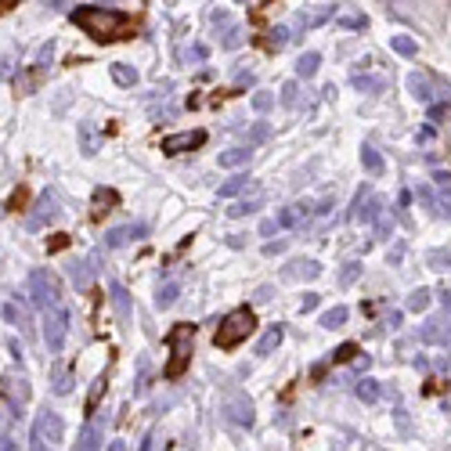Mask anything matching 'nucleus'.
I'll use <instances>...</instances> for the list:
<instances>
[{
    "mask_svg": "<svg viewBox=\"0 0 451 451\" xmlns=\"http://www.w3.org/2000/svg\"><path fill=\"white\" fill-rule=\"evenodd\" d=\"M73 22L84 29L87 37H94L98 44H108V40H119L126 29H131V15L126 11H116V8H76L73 11Z\"/></svg>",
    "mask_w": 451,
    "mask_h": 451,
    "instance_id": "obj_1",
    "label": "nucleus"
},
{
    "mask_svg": "<svg viewBox=\"0 0 451 451\" xmlns=\"http://www.w3.org/2000/svg\"><path fill=\"white\" fill-rule=\"evenodd\" d=\"M256 329V318H253V311L249 307H235L228 318L220 321V332H217V347L220 350H235L238 343L246 340V336Z\"/></svg>",
    "mask_w": 451,
    "mask_h": 451,
    "instance_id": "obj_2",
    "label": "nucleus"
},
{
    "mask_svg": "<svg viewBox=\"0 0 451 451\" xmlns=\"http://www.w3.org/2000/svg\"><path fill=\"white\" fill-rule=\"evenodd\" d=\"M29 300H33L40 311L61 307V282H58V275H55V271L37 267L33 275H29Z\"/></svg>",
    "mask_w": 451,
    "mask_h": 451,
    "instance_id": "obj_3",
    "label": "nucleus"
},
{
    "mask_svg": "<svg viewBox=\"0 0 451 451\" xmlns=\"http://www.w3.org/2000/svg\"><path fill=\"white\" fill-rule=\"evenodd\" d=\"M69 307H51V311H44V343L51 354H58L61 347H66V336H69Z\"/></svg>",
    "mask_w": 451,
    "mask_h": 451,
    "instance_id": "obj_4",
    "label": "nucleus"
},
{
    "mask_svg": "<svg viewBox=\"0 0 451 451\" xmlns=\"http://www.w3.org/2000/svg\"><path fill=\"white\" fill-rule=\"evenodd\" d=\"M224 419H228L231 426H238V430H249L253 423H256V412H253V401L246 397V394H228L224 397Z\"/></svg>",
    "mask_w": 451,
    "mask_h": 451,
    "instance_id": "obj_5",
    "label": "nucleus"
},
{
    "mask_svg": "<svg viewBox=\"0 0 451 451\" xmlns=\"http://www.w3.org/2000/svg\"><path fill=\"white\" fill-rule=\"evenodd\" d=\"M33 437H37V444H58L61 437H66V423H61V415L58 412H51V408H44L40 415H37V423H33Z\"/></svg>",
    "mask_w": 451,
    "mask_h": 451,
    "instance_id": "obj_6",
    "label": "nucleus"
},
{
    "mask_svg": "<svg viewBox=\"0 0 451 451\" xmlns=\"http://www.w3.org/2000/svg\"><path fill=\"white\" fill-rule=\"evenodd\" d=\"M188 340H191V325H177L173 332H170V343H173V361L166 365V376L173 379V376H181L184 372V361H188Z\"/></svg>",
    "mask_w": 451,
    "mask_h": 451,
    "instance_id": "obj_7",
    "label": "nucleus"
},
{
    "mask_svg": "<svg viewBox=\"0 0 451 451\" xmlns=\"http://www.w3.org/2000/svg\"><path fill=\"white\" fill-rule=\"evenodd\" d=\"M202 144H206V131H181V134L163 137V152L181 155V152H191V148H202Z\"/></svg>",
    "mask_w": 451,
    "mask_h": 451,
    "instance_id": "obj_8",
    "label": "nucleus"
},
{
    "mask_svg": "<svg viewBox=\"0 0 451 451\" xmlns=\"http://www.w3.org/2000/svg\"><path fill=\"white\" fill-rule=\"evenodd\" d=\"M419 340L430 343V347H451V325L441 321V318H433V321H426V325L419 329Z\"/></svg>",
    "mask_w": 451,
    "mask_h": 451,
    "instance_id": "obj_9",
    "label": "nucleus"
},
{
    "mask_svg": "<svg viewBox=\"0 0 451 451\" xmlns=\"http://www.w3.org/2000/svg\"><path fill=\"white\" fill-rule=\"evenodd\" d=\"M55 213H58V209H55V195L47 191V195H40V202H37V213L26 217V228H29V231H40L44 220H51Z\"/></svg>",
    "mask_w": 451,
    "mask_h": 451,
    "instance_id": "obj_10",
    "label": "nucleus"
},
{
    "mask_svg": "<svg viewBox=\"0 0 451 451\" xmlns=\"http://www.w3.org/2000/svg\"><path fill=\"white\" fill-rule=\"evenodd\" d=\"M336 15V4H314L311 11H300L296 15V26L300 29H314V26H321V22H329Z\"/></svg>",
    "mask_w": 451,
    "mask_h": 451,
    "instance_id": "obj_11",
    "label": "nucleus"
},
{
    "mask_svg": "<svg viewBox=\"0 0 451 451\" xmlns=\"http://www.w3.org/2000/svg\"><path fill=\"white\" fill-rule=\"evenodd\" d=\"M321 275V264L318 260H293L285 267V278L289 282H314Z\"/></svg>",
    "mask_w": 451,
    "mask_h": 451,
    "instance_id": "obj_12",
    "label": "nucleus"
},
{
    "mask_svg": "<svg viewBox=\"0 0 451 451\" xmlns=\"http://www.w3.org/2000/svg\"><path fill=\"white\" fill-rule=\"evenodd\" d=\"M102 437H105L102 423H87L84 430H79V437H76V448H73V451H102Z\"/></svg>",
    "mask_w": 451,
    "mask_h": 451,
    "instance_id": "obj_13",
    "label": "nucleus"
},
{
    "mask_svg": "<svg viewBox=\"0 0 451 451\" xmlns=\"http://www.w3.org/2000/svg\"><path fill=\"white\" fill-rule=\"evenodd\" d=\"M408 90H412V98H419L423 105H433V87H430V76L412 73V76H408Z\"/></svg>",
    "mask_w": 451,
    "mask_h": 451,
    "instance_id": "obj_14",
    "label": "nucleus"
},
{
    "mask_svg": "<svg viewBox=\"0 0 451 451\" xmlns=\"http://www.w3.org/2000/svg\"><path fill=\"white\" fill-rule=\"evenodd\" d=\"M282 340H285V329H282V325H271V329L260 336V343H256V354H260V358H267V354H275V350L282 347Z\"/></svg>",
    "mask_w": 451,
    "mask_h": 451,
    "instance_id": "obj_15",
    "label": "nucleus"
},
{
    "mask_svg": "<svg viewBox=\"0 0 451 451\" xmlns=\"http://www.w3.org/2000/svg\"><path fill=\"white\" fill-rule=\"evenodd\" d=\"M249 159H253V148H228V152L217 155V163H220L224 170H238V166H246Z\"/></svg>",
    "mask_w": 451,
    "mask_h": 451,
    "instance_id": "obj_16",
    "label": "nucleus"
},
{
    "mask_svg": "<svg viewBox=\"0 0 451 451\" xmlns=\"http://www.w3.org/2000/svg\"><path fill=\"white\" fill-rule=\"evenodd\" d=\"M79 141H84V155H98L105 137L98 134V126H94V123H79Z\"/></svg>",
    "mask_w": 451,
    "mask_h": 451,
    "instance_id": "obj_17",
    "label": "nucleus"
},
{
    "mask_svg": "<svg viewBox=\"0 0 451 451\" xmlns=\"http://www.w3.org/2000/svg\"><path fill=\"white\" fill-rule=\"evenodd\" d=\"M361 166H365V173H372V177H379L386 170V163H383V155H379L376 144H361Z\"/></svg>",
    "mask_w": 451,
    "mask_h": 451,
    "instance_id": "obj_18",
    "label": "nucleus"
},
{
    "mask_svg": "<svg viewBox=\"0 0 451 451\" xmlns=\"http://www.w3.org/2000/svg\"><path fill=\"white\" fill-rule=\"evenodd\" d=\"M354 394H358V401H365V405H376V401L383 397V386H379V379L365 376L358 386H354Z\"/></svg>",
    "mask_w": 451,
    "mask_h": 451,
    "instance_id": "obj_19",
    "label": "nucleus"
},
{
    "mask_svg": "<svg viewBox=\"0 0 451 451\" xmlns=\"http://www.w3.org/2000/svg\"><path fill=\"white\" fill-rule=\"evenodd\" d=\"M246 188H256V181L246 177V173H235L228 184H220V199H235V195H242Z\"/></svg>",
    "mask_w": 451,
    "mask_h": 451,
    "instance_id": "obj_20",
    "label": "nucleus"
},
{
    "mask_svg": "<svg viewBox=\"0 0 451 451\" xmlns=\"http://www.w3.org/2000/svg\"><path fill=\"white\" fill-rule=\"evenodd\" d=\"M69 278H73L76 289H90V282H94V267H90L87 260H76V264H69Z\"/></svg>",
    "mask_w": 451,
    "mask_h": 451,
    "instance_id": "obj_21",
    "label": "nucleus"
},
{
    "mask_svg": "<svg viewBox=\"0 0 451 451\" xmlns=\"http://www.w3.org/2000/svg\"><path fill=\"white\" fill-rule=\"evenodd\" d=\"M307 213H311V206H307V202H296V206H285V209H282V213L275 217V220H278V231H282V228H293V224H296L300 217H307Z\"/></svg>",
    "mask_w": 451,
    "mask_h": 451,
    "instance_id": "obj_22",
    "label": "nucleus"
},
{
    "mask_svg": "<svg viewBox=\"0 0 451 451\" xmlns=\"http://www.w3.org/2000/svg\"><path fill=\"white\" fill-rule=\"evenodd\" d=\"M350 84L358 87V90H365V94H372V98L386 90V79H379V76H361V73H354Z\"/></svg>",
    "mask_w": 451,
    "mask_h": 451,
    "instance_id": "obj_23",
    "label": "nucleus"
},
{
    "mask_svg": "<svg viewBox=\"0 0 451 451\" xmlns=\"http://www.w3.org/2000/svg\"><path fill=\"white\" fill-rule=\"evenodd\" d=\"M430 289L426 285H419V289H412V293H408V300H405V311H412V314H423L426 307H430Z\"/></svg>",
    "mask_w": 451,
    "mask_h": 451,
    "instance_id": "obj_24",
    "label": "nucleus"
},
{
    "mask_svg": "<svg viewBox=\"0 0 451 451\" xmlns=\"http://www.w3.org/2000/svg\"><path fill=\"white\" fill-rule=\"evenodd\" d=\"M347 318H350V311L343 307V303H336V307H329L325 314H321V329H343Z\"/></svg>",
    "mask_w": 451,
    "mask_h": 451,
    "instance_id": "obj_25",
    "label": "nucleus"
},
{
    "mask_svg": "<svg viewBox=\"0 0 451 451\" xmlns=\"http://www.w3.org/2000/svg\"><path fill=\"white\" fill-rule=\"evenodd\" d=\"M264 206V195L256 191L253 199H238V202H231V209H228V217H249V213H256V209Z\"/></svg>",
    "mask_w": 451,
    "mask_h": 451,
    "instance_id": "obj_26",
    "label": "nucleus"
},
{
    "mask_svg": "<svg viewBox=\"0 0 451 451\" xmlns=\"http://www.w3.org/2000/svg\"><path fill=\"white\" fill-rule=\"evenodd\" d=\"M112 79H116L119 87H134L137 84V69L134 66H126V61H116V66H108Z\"/></svg>",
    "mask_w": 451,
    "mask_h": 451,
    "instance_id": "obj_27",
    "label": "nucleus"
},
{
    "mask_svg": "<svg viewBox=\"0 0 451 451\" xmlns=\"http://www.w3.org/2000/svg\"><path fill=\"white\" fill-rule=\"evenodd\" d=\"M108 289H112V307H116V314L126 321V318H131V296H126V289L119 282H112Z\"/></svg>",
    "mask_w": 451,
    "mask_h": 451,
    "instance_id": "obj_28",
    "label": "nucleus"
},
{
    "mask_svg": "<svg viewBox=\"0 0 451 451\" xmlns=\"http://www.w3.org/2000/svg\"><path fill=\"white\" fill-rule=\"evenodd\" d=\"M318 66H321V55H318V51H307V55H300V58H296V76L311 79V76L318 73Z\"/></svg>",
    "mask_w": 451,
    "mask_h": 451,
    "instance_id": "obj_29",
    "label": "nucleus"
},
{
    "mask_svg": "<svg viewBox=\"0 0 451 451\" xmlns=\"http://www.w3.org/2000/svg\"><path fill=\"white\" fill-rule=\"evenodd\" d=\"M177 296H181V285H177V282H166V285L155 293V307H159V311L173 307V303H177Z\"/></svg>",
    "mask_w": 451,
    "mask_h": 451,
    "instance_id": "obj_30",
    "label": "nucleus"
},
{
    "mask_svg": "<svg viewBox=\"0 0 451 451\" xmlns=\"http://www.w3.org/2000/svg\"><path fill=\"white\" fill-rule=\"evenodd\" d=\"M383 213H386V202H383V195H368V209H361V213H358V220H365V224H376Z\"/></svg>",
    "mask_w": 451,
    "mask_h": 451,
    "instance_id": "obj_31",
    "label": "nucleus"
},
{
    "mask_svg": "<svg viewBox=\"0 0 451 451\" xmlns=\"http://www.w3.org/2000/svg\"><path fill=\"white\" fill-rule=\"evenodd\" d=\"M4 321H8V325L26 329L29 325V314H26V307H19V303H4Z\"/></svg>",
    "mask_w": 451,
    "mask_h": 451,
    "instance_id": "obj_32",
    "label": "nucleus"
},
{
    "mask_svg": "<svg viewBox=\"0 0 451 451\" xmlns=\"http://www.w3.org/2000/svg\"><path fill=\"white\" fill-rule=\"evenodd\" d=\"M131 235H134V224H126V228H112V231L105 235V249H119Z\"/></svg>",
    "mask_w": 451,
    "mask_h": 451,
    "instance_id": "obj_33",
    "label": "nucleus"
},
{
    "mask_svg": "<svg viewBox=\"0 0 451 451\" xmlns=\"http://www.w3.org/2000/svg\"><path fill=\"white\" fill-rule=\"evenodd\" d=\"M242 40H246V29L242 26H228V29H224V37H220V47H228V51H231V47H242Z\"/></svg>",
    "mask_w": 451,
    "mask_h": 451,
    "instance_id": "obj_34",
    "label": "nucleus"
},
{
    "mask_svg": "<svg viewBox=\"0 0 451 451\" xmlns=\"http://www.w3.org/2000/svg\"><path fill=\"white\" fill-rule=\"evenodd\" d=\"M390 47L397 55H405V58H412L415 51H419V44L412 40V37H405V33H397V37H390Z\"/></svg>",
    "mask_w": 451,
    "mask_h": 451,
    "instance_id": "obj_35",
    "label": "nucleus"
},
{
    "mask_svg": "<svg viewBox=\"0 0 451 451\" xmlns=\"http://www.w3.org/2000/svg\"><path fill=\"white\" fill-rule=\"evenodd\" d=\"M73 383H76V372H73V368H66V372H58V376H55V394H58V397L73 394Z\"/></svg>",
    "mask_w": 451,
    "mask_h": 451,
    "instance_id": "obj_36",
    "label": "nucleus"
},
{
    "mask_svg": "<svg viewBox=\"0 0 451 451\" xmlns=\"http://www.w3.org/2000/svg\"><path fill=\"white\" fill-rule=\"evenodd\" d=\"M426 264L433 271H451V253L448 249H433V253H426Z\"/></svg>",
    "mask_w": 451,
    "mask_h": 451,
    "instance_id": "obj_37",
    "label": "nucleus"
},
{
    "mask_svg": "<svg viewBox=\"0 0 451 451\" xmlns=\"http://www.w3.org/2000/svg\"><path fill=\"white\" fill-rule=\"evenodd\" d=\"M267 137H271V126L267 123H256V126H249V131H246L249 148H253V144H260V141H267Z\"/></svg>",
    "mask_w": 451,
    "mask_h": 451,
    "instance_id": "obj_38",
    "label": "nucleus"
},
{
    "mask_svg": "<svg viewBox=\"0 0 451 451\" xmlns=\"http://www.w3.org/2000/svg\"><path fill=\"white\" fill-rule=\"evenodd\" d=\"M361 271H365V267H361L358 260H350V264H347V267L340 271V285H354V282L361 278Z\"/></svg>",
    "mask_w": 451,
    "mask_h": 451,
    "instance_id": "obj_39",
    "label": "nucleus"
},
{
    "mask_svg": "<svg viewBox=\"0 0 451 451\" xmlns=\"http://www.w3.org/2000/svg\"><path fill=\"white\" fill-rule=\"evenodd\" d=\"M102 390H105V376H98L90 383V394H87V412L98 408V401H102Z\"/></svg>",
    "mask_w": 451,
    "mask_h": 451,
    "instance_id": "obj_40",
    "label": "nucleus"
},
{
    "mask_svg": "<svg viewBox=\"0 0 451 451\" xmlns=\"http://www.w3.org/2000/svg\"><path fill=\"white\" fill-rule=\"evenodd\" d=\"M289 40H293V37H289V29H285V26H275V29L267 33V44H271V47H278V51H282Z\"/></svg>",
    "mask_w": 451,
    "mask_h": 451,
    "instance_id": "obj_41",
    "label": "nucleus"
},
{
    "mask_svg": "<svg viewBox=\"0 0 451 451\" xmlns=\"http://www.w3.org/2000/svg\"><path fill=\"white\" fill-rule=\"evenodd\" d=\"M271 105H275V94H267V90H256V94H253V108H256V112H267Z\"/></svg>",
    "mask_w": 451,
    "mask_h": 451,
    "instance_id": "obj_42",
    "label": "nucleus"
},
{
    "mask_svg": "<svg viewBox=\"0 0 451 451\" xmlns=\"http://www.w3.org/2000/svg\"><path fill=\"white\" fill-rule=\"evenodd\" d=\"M358 358V343H343L340 350H332V361H354Z\"/></svg>",
    "mask_w": 451,
    "mask_h": 451,
    "instance_id": "obj_43",
    "label": "nucleus"
},
{
    "mask_svg": "<svg viewBox=\"0 0 451 451\" xmlns=\"http://www.w3.org/2000/svg\"><path fill=\"white\" fill-rule=\"evenodd\" d=\"M206 55H209V47L206 44H195V47H188V61H206Z\"/></svg>",
    "mask_w": 451,
    "mask_h": 451,
    "instance_id": "obj_44",
    "label": "nucleus"
},
{
    "mask_svg": "<svg viewBox=\"0 0 451 451\" xmlns=\"http://www.w3.org/2000/svg\"><path fill=\"white\" fill-rule=\"evenodd\" d=\"M318 303H321V296H318V293H307V296L300 300V311L311 314V311H318Z\"/></svg>",
    "mask_w": 451,
    "mask_h": 451,
    "instance_id": "obj_45",
    "label": "nucleus"
},
{
    "mask_svg": "<svg viewBox=\"0 0 451 451\" xmlns=\"http://www.w3.org/2000/svg\"><path fill=\"white\" fill-rule=\"evenodd\" d=\"M282 105H285V108L296 105V84H285V87H282Z\"/></svg>",
    "mask_w": 451,
    "mask_h": 451,
    "instance_id": "obj_46",
    "label": "nucleus"
},
{
    "mask_svg": "<svg viewBox=\"0 0 451 451\" xmlns=\"http://www.w3.org/2000/svg\"><path fill=\"white\" fill-rule=\"evenodd\" d=\"M376 231H379V238H386V235L394 231V220H390V213H383V217L376 220Z\"/></svg>",
    "mask_w": 451,
    "mask_h": 451,
    "instance_id": "obj_47",
    "label": "nucleus"
},
{
    "mask_svg": "<svg viewBox=\"0 0 451 451\" xmlns=\"http://www.w3.org/2000/svg\"><path fill=\"white\" fill-rule=\"evenodd\" d=\"M271 296H275V289H271V285H260V289L253 293V303H271Z\"/></svg>",
    "mask_w": 451,
    "mask_h": 451,
    "instance_id": "obj_48",
    "label": "nucleus"
},
{
    "mask_svg": "<svg viewBox=\"0 0 451 451\" xmlns=\"http://www.w3.org/2000/svg\"><path fill=\"white\" fill-rule=\"evenodd\" d=\"M433 184H437L441 191H448V188H451V173H448V170H437V173H433Z\"/></svg>",
    "mask_w": 451,
    "mask_h": 451,
    "instance_id": "obj_49",
    "label": "nucleus"
},
{
    "mask_svg": "<svg viewBox=\"0 0 451 451\" xmlns=\"http://www.w3.org/2000/svg\"><path fill=\"white\" fill-rule=\"evenodd\" d=\"M419 202H423V206H430V209L437 206V199H433V191H430V188H423V184H419Z\"/></svg>",
    "mask_w": 451,
    "mask_h": 451,
    "instance_id": "obj_50",
    "label": "nucleus"
},
{
    "mask_svg": "<svg viewBox=\"0 0 451 451\" xmlns=\"http://www.w3.org/2000/svg\"><path fill=\"white\" fill-rule=\"evenodd\" d=\"M0 451H19V441L11 433H0Z\"/></svg>",
    "mask_w": 451,
    "mask_h": 451,
    "instance_id": "obj_51",
    "label": "nucleus"
},
{
    "mask_svg": "<svg viewBox=\"0 0 451 451\" xmlns=\"http://www.w3.org/2000/svg\"><path fill=\"white\" fill-rule=\"evenodd\" d=\"M282 249H285V238H278V242H267V246H264L267 256H275V253H282Z\"/></svg>",
    "mask_w": 451,
    "mask_h": 451,
    "instance_id": "obj_52",
    "label": "nucleus"
},
{
    "mask_svg": "<svg viewBox=\"0 0 451 451\" xmlns=\"http://www.w3.org/2000/svg\"><path fill=\"white\" fill-rule=\"evenodd\" d=\"M278 231V220H264L260 224V235H275Z\"/></svg>",
    "mask_w": 451,
    "mask_h": 451,
    "instance_id": "obj_53",
    "label": "nucleus"
},
{
    "mask_svg": "<svg viewBox=\"0 0 451 451\" xmlns=\"http://www.w3.org/2000/svg\"><path fill=\"white\" fill-rule=\"evenodd\" d=\"M401 256H405V246H394V249H390V256H386V260H390V264H401Z\"/></svg>",
    "mask_w": 451,
    "mask_h": 451,
    "instance_id": "obj_54",
    "label": "nucleus"
},
{
    "mask_svg": "<svg viewBox=\"0 0 451 451\" xmlns=\"http://www.w3.org/2000/svg\"><path fill=\"white\" fill-rule=\"evenodd\" d=\"M343 26H350V29H361L365 26V19H358V15H350V19H340Z\"/></svg>",
    "mask_w": 451,
    "mask_h": 451,
    "instance_id": "obj_55",
    "label": "nucleus"
},
{
    "mask_svg": "<svg viewBox=\"0 0 451 451\" xmlns=\"http://www.w3.org/2000/svg\"><path fill=\"white\" fill-rule=\"evenodd\" d=\"M444 112H448V105H430V119H441Z\"/></svg>",
    "mask_w": 451,
    "mask_h": 451,
    "instance_id": "obj_56",
    "label": "nucleus"
},
{
    "mask_svg": "<svg viewBox=\"0 0 451 451\" xmlns=\"http://www.w3.org/2000/svg\"><path fill=\"white\" fill-rule=\"evenodd\" d=\"M386 325H390V329H401V311H394L390 318H386Z\"/></svg>",
    "mask_w": 451,
    "mask_h": 451,
    "instance_id": "obj_57",
    "label": "nucleus"
},
{
    "mask_svg": "<svg viewBox=\"0 0 451 451\" xmlns=\"http://www.w3.org/2000/svg\"><path fill=\"white\" fill-rule=\"evenodd\" d=\"M238 84H253V69L246 73V69H238Z\"/></svg>",
    "mask_w": 451,
    "mask_h": 451,
    "instance_id": "obj_58",
    "label": "nucleus"
},
{
    "mask_svg": "<svg viewBox=\"0 0 451 451\" xmlns=\"http://www.w3.org/2000/svg\"><path fill=\"white\" fill-rule=\"evenodd\" d=\"M105 451H126V444H123V441H112V444H108Z\"/></svg>",
    "mask_w": 451,
    "mask_h": 451,
    "instance_id": "obj_59",
    "label": "nucleus"
},
{
    "mask_svg": "<svg viewBox=\"0 0 451 451\" xmlns=\"http://www.w3.org/2000/svg\"><path fill=\"white\" fill-rule=\"evenodd\" d=\"M444 307L451 311V289H448V293H444Z\"/></svg>",
    "mask_w": 451,
    "mask_h": 451,
    "instance_id": "obj_60",
    "label": "nucleus"
},
{
    "mask_svg": "<svg viewBox=\"0 0 451 451\" xmlns=\"http://www.w3.org/2000/svg\"><path fill=\"white\" fill-rule=\"evenodd\" d=\"M33 451H51V448H47V444H33Z\"/></svg>",
    "mask_w": 451,
    "mask_h": 451,
    "instance_id": "obj_61",
    "label": "nucleus"
}]
</instances>
